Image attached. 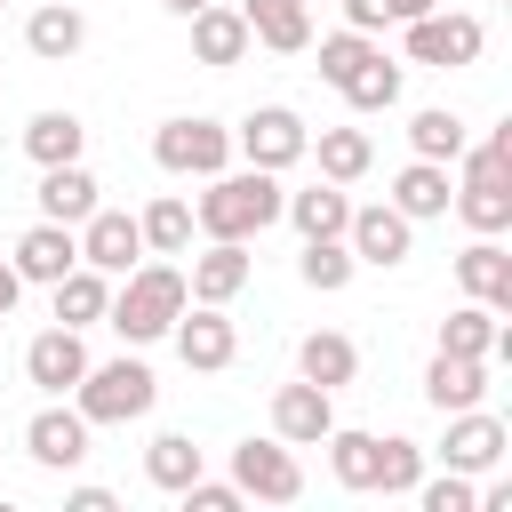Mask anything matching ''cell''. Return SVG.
I'll return each mask as SVG.
<instances>
[{
	"instance_id": "obj_43",
	"label": "cell",
	"mask_w": 512,
	"mask_h": 512,
	"mask_svg": "<svg viewBox=\"0 0 512 512\" xmlns=\"http://www.w3.org/2000/svg\"><path fill=\"white\" fill-rule=\"evenodd\" d=\"M16 296H24V280H16V264H0V320L16 312Z\"/></svg>"
},
{
	"instance_id": "obj_10",
	"label": "cell",
	"mask_w": 512,
	"mask_h": 512,
	"mask_svg": "<svg viewBox=\"0 0 512 512\" xmlns=\"http://www.w3.org/2000/svg\"><path fill=\"white\" fill-rule=\"evenodd\" d=\"M88 416L80 408H64V400H48L32 424H24V456L40 464V472H72V464H88Z\"/></svg>"
},
{
	"instance_id": "obj_39",
	"label": "cell",
	"mask_w": 512,
	"mask_h": 512,
	"mask_svg": "<svg viewBox=\"0 0 512 512\" xmlns=\"http://www.w3.org/2000/svg\"><path fill=\"white\" fill-rule=\"evenodd\" d=\"M408 496H416L424 512H472V496H480V488H472V472H440V480H416Z\"/></svg>"
},
{
	"instance_id": "obj_18",
	"label": "cell",
	"mask_w": 512,
	"mask_h": 512,
	"mask_svg": "<svg viewBox=\"0 0 512 512\" xmlns=\"http://www.w3.org/2000/svg\"><path fill=\"white\" fill-rule=\"evenodd\" d=\"M440 352H464V360H512V328L488 312V304H456L448 320H440Z\"/></svg>"
},
{
	"instance_id": "obj_11",
	"label": "cell",
	"mask_w": 512,
	"mask_h": 512,
	"mask_svg": "<svg viewBox=\"0 0 512 512\" xmlns=\"http://www.w3.org/2000/svg\"><path fill=\"white\" fill-rule=\"evenodd\" d=\"M168 336H176V352H184V368H200V376H216V368H232V360H240V336H232V320H224V304H184Z\"/></svg>"
},
{
	"instance_id": "obj_38",
	"label": "cell",
	"mask_w": 512,
	"mask_h": 512,
	"mask_svg": "<svg viewBox=\"0 0 512 512\" xmlns=\"http://www.w3.org/2000/svg\"><path fill=\"white\" fill-rule=\"evenodd\" d=\"M368 56H376V40L344 24V32H328V40H320V80H328V88H344V80H352Z\"/></svg>"
},
{
	"instance_id": "obj_4",
	"label": "cell",
	"mask_w": 512,
	"mask_h": 512,
	"mask_svg": "<svg viewBox=\"0 0 512 512\" xmlns=\"http://www.w3.org/2000/svg\"><path fill=\"white\" fill-rule=\"evenodd\" d=\"M152 160L168 176H216V168H232V128H216L200 112H176V120L152 128Z\"/></svg>"
},
{
	"instance_id": "obj_12",
	"label": "cell",
	"mask_w": 512,
	"mask_h": 512,
	"mask_svg": "<svg viewBox=\"0 0 512 512\" xmlns=\"http://www.w3.org/2000/svg\"><path fill=\"white\" fill-rule=\"evenodd\" d=\"M80 376H88V344H80V328L56 320V328H40V336L24 344V384H40L48 400H64Z\"/></svg>"
},
{
	"instance_id": "obj_34",
	"label": "cell",
	"mask_w": 512,
	"mask_h": 512,
	"mask_svg": "<svg viewBox=\"0 0 512 512\" xmlns=\"http://www.w3.org/2000/svg\"><path fill=\"white\" fill-rule=\"evenodd\" d=\"M336 96H344L352 112H392V104H400V64L376 48V56H368V64H360V72H352Z\"/></svg>"
},
{
	"instance_id": "obj_21",
	"label": "cell",
	"mask_w": 512,
	"mask_h": 512,
	"mask_svg": "<svg viewBox=\"0 0 512 512\" xmlns=\"http://www.w3.org/2000/svg\"><path fill=\"white\" fill-rule=\"evenodd\" d=\"M24 48H32L40 64L80 56V48H88V16H80L72 0H48V8H32V16H24Z\"/></svg>"
},
{
	"instance_id": "obj_25",
	"label": "cell",
	"mask_w": 512,
	"mask_h": 512,
	"mask_svg": "<svg viewBox=\"0 0 512 512\" xmlns=\"http://www.w3.org/2000/svg\"><path fill=\"white\" fill-rule=\"evenodd\" d=\"M32 200H40L48 224H80V216L96 208V176H88L80 160H56V168H40V192H32Z\"/></svg>"
},
{
	"instance_id": "obj_7",
	"label": "cell",
	"mask_w": 512,
	"mask_h": 512,
	"mask_svg": "<svg viewBox=\"0 0 512 512\" xmlns=\"http://www.w3.org/2000/svg\"><path fill=\"white\" fill-rule=\"evenodd\" d=\"M232 488L256 496V504H296L304 496V464L288 440H240L232 448Z\"/></svg>"
},
{
	"instance_id": "obj_19",
	"label": "cell",
	"mask_w": 512,
	"mask_h": 512,
	"mask_svg": "<svg viewBox=\"0 0 512 512\" xmlns=\"http://www.w3.org/2000/svg\"><path fill=\"white\" fill-rule=\"evenodd\" d=\"M248 40H264L272 56H304L312 48V0H240Z\"/></svg>"
},
{
	"instance_id": "obj_32",
	"label": "cell",
	"mask_w": 512,
	"mask_h": 512,
	"mask_svg": "<svg viewBox=\"0 0 512 512\" xmlns=\"http://www.w3.org/2000/svg\"><path fill=\"white\" fill-rule=\"evenodd\" d=\"M136 232H144V248H152V256H184V248H192V200L160 192V200L136 216Z\"/></svg>"
},
{
	"instance_id": "obj_46",
	"label": "cell",
	"mask_w": 512,
	"mask_h": 512,
	"mask_svg": "<svg viewBox=\"0 0 512 512\" xmlns=\"http://www.w3.org/2000/svg\"><path fill=\"white\" fill-rule=\"evenodd\" d=\"M0 8H8V0H0Z\"/></svg>"
},
{
	"instance_id": "obj_44",
	"label": "cell",
	"mask_w": 512,
	"mask_h": 512,
	"mask_svg": "<svg viewBox=\"0 0 512 512\" xmlns=\"http://www.w3.org/2000/svg\"><path fill=\"white\" fill-rule=\"evenodd\" d=\"M384 8H392V24H416V16H432L440 0H384Z\"/></svg>"
},
{
	"instance_id": "obj_42",
	"label": "cell",
	"mask_w": 512,
	"mask_h": 512,
	"mask_svg": "<svg viewBox=\"0 0 512 512\" xmlns=\"http://www.w3.org/2000/svg\"><path fill=\"white\" fill-rule=\"evenodd\" d=\"M64 504H72V512H112V488H72Z\"/></svg>"
},
{
	"instance_id": "obj_33",
	"label": "cell",
	"mask_w": 512,
	"mask_h": 512,
	"mask_svg": "<svg viewBox=\"0 0 512 512\" xmlns=\"http://www.w3.org/2000/svg\"><path fill=\"white\" fill-rule=\"evenodd\" d=\"M144 480L168 488V496L192 488V480H200V448H192V432H160V440L144 448Z\"/></svg>"
},
{
	"instance_id": "obj_41",
	"label": "cell",
	"mask_w": 512,
	"mask_h": 512,
	"mask_svg": "<svg viewBox=\"0 0 512 512\" xmlns=\"http://www.w3.org/2000/svg\"><path fill=\"white\" fill-rule=\"evenodd\" d=\"M336 8H344V24H352V32H384V24H392V8H384V0H336Z\"/></svg>"
},
{
	"instance_id": "obj_29",
	"label": "cell",
	"mask_w": 512,
	"mask_h": 512,
	"mask_svg": "<svg viewBox=\"0 0 512 512\" xmlns=\"http://www.w3.org/2000/svg\"><path fill=\"white\" fill-rule=\"evenodd\" d=\"M104 304H112V272L72 264V272L56 280V320H64V328H96V320H104Z\"/></svg>"
},
{
	"instance_id": "obj_22",
	"label": "cell",
	"mask_w": 512,
	"mask_h": 512,
	"mask_svg": "<svg viewBox=\"0 0 512 512\" xmlns=\"http://www.w3.org/2000/svg\"><path fill=\"white\" fill-rule=\"evenodd\" d=\"M184 24H192V56H200V64H216V72H224V64H240V56L256 48L240 8H216V0H208V8H192Z\"/></svg>"
},
{
	"instance_id": "obj_1",
	"label": "cell",
	"mask_w": 512,
	"mask_h": 512,
	"mask_svg": "<svg viewBox=\"0 0 512 512\" xmlns=\"http://www.w3.org/2000/svg\"><path fill=\"white\" fill-rule=\"evenodd\" d=\"M280 176L272 168H216L208 176V192H200V208H192V224L208 232V240H256L264 224H280Z\"/></svg>"
},
{
	"instance_id": "obj_13",
	"label": "cell",
	"mask_w": 512,
	"mask_h": 512,
	"mask_svg": "<svg viewBox=\"0 0 512 512\" xmlns=\"http://www.w3.org/2000/svg\"><path fill=\"white\" fill-rule=\"evenodd\" d=\"M336 432V392H320V384H280L272 392V440H288V448H320Z\"/></svg>"
},
{
	"instance_id": "obj_15",
	"label": "cell",
	"mask_w": 512,
	"mask_h": 512,
	"mask_svg": "<svg viewBox=\"0 0 512 512\" xmlns=\"http://www.w3.org/2000/svg\"><path fill=\"white\" fill-rule=\"evenodd\" d=\"M8 264H16V280H24V288H56V280H64L72 264H80V232H72V224H48V216H40V224H32L24 240H16V256H8Z\"/></svg>"
},
{
	"instance_id": "obj_2",
	"label": "cell",
	"mask_w": 512,
	"mask_h": 512,
	"mask_svg": "<svg viewBox=\"0 0 512 512\" xmlns=\"http://www.w3.org/2000/svg\"><path fill=\"white\" fill-rule=\"evenodd\" d=\"M192 304V288H184V272L176 264H136V272H120V288H112V304H104V320L128 336V344H160L168 328H176V312Z\"/></svg>"
},
{
	"instance_id": "obj_8",
	"label": "cell",
	"mask_w": 512,
	"mask_h": 512,
	"mask_svg": "<svg viewBox=\"0 0 512 512\" xmlns=\"http://www.w3.org/2000/svg\"><path fill=\"white\" fill-rule=\"evenodd\" d=\"M344 248H352V264H376V272H392V264H408V248H416V224H408L392 200H376V208H352V216H344Z\"/></svg>"
},
{
	"instance_id": "obj_24",
	"label": "cell",
	"mask_w": 512,
	"mask_h": 512,
	"mask_svg": "<svg viewBox=\"0 0 512 512\" xmlns=\"http://www.w3.org/2000/svg\"><path fill=\"white\" fill-rule=\"evenodd\" d=\"M280 216L304 232V240H344V216H352V200H344V184H304V192H288L280 200Z\"/></svg>"
},
{
	"instance_id": "obj_3",
	"label": "cell",
	"mask_w": 512,
	"mask_h": 512,
	"mask_svg": "<svg viewBox=\"0 0 512 512\" xmlns=\"http://www.w3.org/2000/svg\"><path fill=\"white\" fill-rule=\"evenodd\" d=\"M152 400H160V376L144 368V360H88V376L72 384V408L88 416V424H136V416H152Z\"/></svg>"
},
{
	"instance_id": "obj_6",
	"label": "cell",
	"mask_w": 512,
	"mask_h": 512,
	"mask_svg": "<svg viewBox=\"0 0 512 512\" xmlns=\"http://www.w3.org/2000/svg\"><path fill=\"white\" fill-rule=\"evenodd\" d=\"M480 16H464V8H432V16H416L408 24V64H432V72H464V64H480Z\"/></svg>"
},
{
	"instance_id": "obj_26",
	"label": "cell",
	"mask_w": 512,
	"mask_h": 512,
	"mask_svg": "<svg viewBox=\"0 0 512 512\" xmlns=\"http://www.w3.org/2000/svg\"><path fill=\"white\" fill-rule=\"evenodd\" d=\"M448 192H456V184H448V168H440V160H408V168L392 176V208H400L408 224L448 216Z\"/></svg>"
},
{
	"instance_id": "obj_35",
	"label": "cell",
	"mask_w": 512,
	"mask_h": 512,
	"mask_svg": "<svg viewBox=\"0 0 512 512\" xmlns=\"http://www.w3.org/2000/svg\"><path fill=\"white\" fill-rule=\"evenodd\" d=\"M328 472H336V488L368 496L376 488V432H328Z\"/></svg>"
},
{
	"instance_id": "obj_9",
	"label": "cell",
	"mask_w": 512,
	"mask_h": 512,
	"mask_svg": "<svg viewBox=\"0 0 512 512\" xmlns=\"http://www.w3.org/2000/svg\"><path fill=\"white\" fill-rule=\"evenodd\" d=\"M72 232H80V264H96V272H112V280L136 272V256H144V232H136L128 208H104V200H96Z\"/></svg>"
},
{
	"instance_id": "obj_40",
	"label": "cell",
	"mask_w": 512,
	"mask_h": 512,
	"mask_svg": "<svg viewBox=\"0 0 512 512\" xmlns=\"http://www.w3.org/2000/svg\"><path fill=\"white\" fill-rule=\"evenodd\" d=\"M184 496V512H240V488L232 480H192V488H176Z\"/></svg>"
},
{
	"instance_id": "obj_31",
	"label": "cell",
	"mask_w": 512,
	"mask_h": 512,
	"mask_svg": "<svg viewBox=\"0 0 512 512\" xmlns=\"http://www.w3.org/2000/svg\"><path fill=\"white\" fill-rule=\"evenodd\" d=\"M368 168H376L368 128H320V176H328V184H360Z\"/></svg>"
},
{
	"instance_id": "obj_27",
	"label": "cell",
	"mask_w": 512,
	"mask_h": 512,
	"mask_svg": "<svg viewBox=\"0 0 512 512\" xmlns=\"http://www.w3.org/2000/svg\"><path fill=\"white\" fill-rule=\"evenodd\" d=\"M80 144H88V128H80V112H32L24 120V152H32V168H56V160H80Z\"/></svg>"
},
{
	"instance_id": "obj_28",
	"label": "cell",
	"mask_w": 512,
	"mask_h": 512,
	"mask_svg": "<svg viewBox=\"0 0 512 512\" xmlns=\"http://www.w3.org/2000/svg\"><path fill=\"white\" fill-rule=\"evenodd\" d=\"M448 208L472 224V232H512V184L504 176H464L448 192Z\"/></svg>"
},
{
	"instance_id": "obj_14",
	"label": "cell",
	"mask_w": 512,
	"mask_h": 512,
	"mask_svg": "<svg viewBox=\"0 0 512 512\" xmlns=\"http://www.w3.org/2000/svg\"><path fill=\"white\" fill-rule=\"evenodd\" d=\"M504 448H512L504 416H488V408H456V416H448V440H440L448 472H496Z\"/></svg>"
},
{
	"instance_id": "obj_5",
	"label": "cell",
	"mask_w": 512,
	"mask_h": 512,
	"mask_svg": "<svg viewBox=\"0 0 512 512\" xmlns=\"http://www.w3.org/2000/svg\"><path fill=\"white\" fill-rule=\"evenodd\" d=\"M232 152H240L248 168H272V176H280V168H296V160L312 152V128H304L288 104H256V112L232 128Z\"/></svg>"
},
{
	"instance_id": "obj_17",
	"label": "cell",
	"mask_w": 512,
	"mask_h": 512,
	"mask_svg": "<svg viewBox=\"0 0 512 512\" xmlns=\"http://www.w3.org/2000/svg\"><path fill=\"white\" fill-rule=\"evenodd\" d=\"M248 272H256V256H248V240H208V248L192 256V272H184V288H192V304H232V296L248 288Z\"/></svg>"
},
{
	"instance_id": "obj_36",
	"label": "cell",
	"mask_w": 512,
	"mask_h": 512,
	"mask_svg": "<svg viewBox=\"0 0 512 512\" xmlns=\"http://www.w3.org/2000/svg\"><path fill=\"white\" fill-rule=\"evenodd\" d=\"M352 272H360V264H352V248H344V240H304V256H296V280H304L312 296H336Z\"/></svg>"
},
{
	"instance_id": "obj_37",
	"label": "cell",
	"mask_w": 512,
	"mask_h": 512,
	"mask_svg": "<svg viewBox=\"0 0 512 512\" xmlns=\"http://www.w3.org/2000/svg\"><path fill=\"white\" fill-rule=\"evenodd\" d=\"M416 480H424V448L400 440V432H376V488L384 496H408Z\"/></svg>"
},
{
	"instance_id": "obj_16",
	"label": "cell",
	"mask_w": 512,
	"mask_h": 512,
	"mask_svg": "<svg viewBox=\"0 0 512 512\" xmlns=\"http://www.w3.org/2000/svg\"><path fill=\"white\" fill-rule=\"evenodd\" d=\"M456 288L488 312H512V248L496 232H472V248L456 256Z\"/></svg>"
},
{
	"instance_id": "obj_23",
	"label": "cell",
	"mask_w": 512,
	"mask_h": 512,
	"mask_svg": "<svg viewBox=\"0 0 512 512\" xmlns=\"http://www.w3.org/2000/svg\"><path fill=\"white\" fill-rule=\"evenodd\" d=\"M296 376H304V384H320V392H344V384L360 376V344H352V336H336V328H312V336L296 344Z\"/></svg>"
},
{
	"instance_id": "obj_45",
	"label": "cell",
	"mask_w": 512,
	"mask_h": 512,
	"mask_svg": "<svg viewBox=\"0 0 512 512\" xmlns=\"http://www.w3.org/2000/svg\"><path fill=\"white\" fill-rule=\"evenodd\" d=\"M168 8H176V16H192V8H208V0H168Z\"/></svg>"
},
{
	"instance_id": "obj_30",
	"label": "cell",
	"mask_w": 512,
	"mask_h": 512,
	"mask_svg": "<svg viewBox=\"0 0 512 512\" xmlns=\"http://www.w3.org/2000/svg\"><path fill=\"white\" fill-rule=\"evenodd\" d=\"M472 136H464V120L448 112V104H424L416 120H408V152L416 160H440V168H456V152H464Z\"/></svg>"
},
{
	"instance_id": "obj_20",
	"label": "cell",
	"mask_w": 512,
	"mask_h": 512,
	"mask_svg": "<svg viewBox=\"0 0 512 512\" xmlns=\"http://www.w3.org/2000/svg\"><path fill=\"white\" fill-rule=\"evenodd\" d=\"M424 400H432L440 416H456V408H480V400H488V360L432 352V368H424Z\"/></svg>"
}]
</instances>
